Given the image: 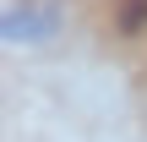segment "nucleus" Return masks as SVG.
Segmentation results:
<instances>
[{
    "label": "nucleus",
    "instance_id": "f257e3e1",
    "mask_svg": "<svg viewBox=\"0 0 147 142\" xmlns=\"http://www.w3.org/2000/svg\"><path fill=\"white\" fill-rule=\"evenodd\" d=\"M55 33V11H44V5H11L5 11V44H33V38H49Z\"/></svg>",
    "mask_w": 147,
    "mask_h": 142
}]
</instances>
